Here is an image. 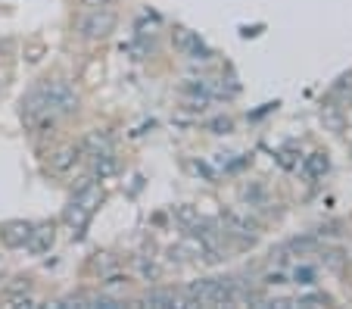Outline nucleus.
<instances>
[{"instance_id": "nucleus-9", "label": "nucleus", "mask_w": 352, "mask_h": 309, "mask_svg": "<svg viewBox=\"0 0 352 309\" xmlns=\"http://www.w3.org/2000/svg\"><path fill=\"white\" fill-rule=\"evenodd\" d=\"M327 169H331V160H327V153H312V156H306V162H302V172H306L312 182L324 178Z\"/></svg>"}, {"instance_id": "nucleus-5", "label": "nucleus", "mask_w": 352, "mask_h": 309, "mask_svg": "<svg viewBox=\"0 0 352 309\" xmlns=\"http://www.w3.org/2000/svg\"><path fill=\"white\" fill-rule=\"evenodd\" d=\"M47 97H44V87L41 85H34L32 91H28L25 97H22V119H28V122H34L41 113H47Z\"/></svg>"}, {"instance_id": "nucleus-2", "label": "nucleus", "mask_w": 352, "mask_h": 309, "mask_svg": "<svg viewBox=\"0 0 352 309\" xmlns=\"http://www.w3.org/2000/svg\"><path fill=\"white\" fill-rule=\"evenodd\" d=\"M116 25H119V16H116L113 10L94 7L91 13L78 22V32H81V38L85 41H107L109 34L116 32Z\"/></svg>"}, {"instance_id": "nucleus-6", "label": "nucleus", "mask_w": 352, "mask_h": 309, "mask_svg": "<svg viewBox=\"0 0 352 309\" xmlns=\"http://www.w3.org/2000/svg\"><path fill=\"white\" fill-rule=\"evenodd\" d=\"M78 160H81V144L78 147L69 144V147H60L56 153H50V169H54V172H69V169H75Z\"/></svg>"}, {"instance_id": "nucleus-19", "label": "nucleus", "mask_w": 352, "mask_h": 309, "mask_svg": "<svg viewBox=\"0 0 352 309\" xmlns=\"http://www.w3.org/2000/svg\"><path fill=\"white\" fill-rule=\"evenodd\" d=\"M81 3H85V7H109V3H113V0H81Z\"/></svg>"}, {"instance_id": "nucleus-14", "label": "nucleus", "mask_w": 352, "mask_h": 309, "mask_svg": "<svg viewBox=\"0 0 352 309\" xmlns=\"http://www.w3.org/2000/svg\"><path fill=\"white\" fill-rule=\"evenodd\" d=\"M315 247V237H293L290 244H287V250H293V253H306V250Z\"/></svg>"}, {"instance_id": "nucleus-11", "label": "nucleus", "mask_w": 352, "mask_h": 309, "mask_svg": "<svg viewBox=\"0 0 352 309\" xmlns=\"http://www.w3.org/2000/svg\"><path fill=\"white\" fill-rule=\"evenodd\" d=\"M144 303L146 306H178V297L172 290H146Z\"/></svg>"}, {"instance_id": "nucleus-4", "label": "nucleus", "mask_w": 352, "mask_h": 309, "mask_svg": "<svg viewBox=\"0 0 352 309\" xmlns=\"http://www.w3.org/2000/svg\"><path fill=\"white\" fill-rule=\"evenodd\" d=\"M54 241H56L54 222H41V225H34V228H32V237H28V250H32V253H47V250L54 247Z\"/></svg>"}, {"instance_id": "nucleus-8", "label": "nucleus", "mask_w": 352, "mask_h": 309, "mask_svg": "<svg viewBox=\"0 0 352 309\" xmlns=\"http://www.w3.org/2000/svg\"><path fill=\"white\" fill-rule=\"evenodd\" d=\"M109 144H113V138L107 135V131H87L85 135V141H81V150H85L87 156H94V153H103V150H109Z\"/></svg>"}, {"instance_id": "nucleus-16", "label": "nucleus", "mask_w": 352, "mask_h": 309, "mask_svg": "<svg viewBox=\"0 0 352 309\" xmlns=\"http://www.w3.org/2000/svg\"><path fill=\"white\" fill-rule=\"evenodd\" d=\"M10 78H13V72H10V66L7 63H0V94L10 87Z\"/></svg>"}, {"instance_id": "nucleus-1", "label": "nucleus", "mask_w": 352, "mask_h": 309, "mask_svg": "<svg viewBox=\"0 0 352 309\" xmlns=\"http://www.w3.org/2000/svg\"><path fill=\"white\" fill-rule=\"evenodd\" d=\"M41 87H44V97H47V107L54 109V113H75L78 109V91H75L69 81L63 78H44L41 81Z\"/></svg>"}, {"instance_id": "nucleus-12", "label": "nucleus", "mask_w": 352, "mask_h": 309, "mask_svg": "<svg viewBox=\"0 0 352 309\" xmlns=\"http://www.w3.org/2000/svg\"><path fill=\"white\" fill-rule=\"evenodd\" d=\"M175 219H178L184 228H190V225H197V219H199V213L190 206V203H184V206H175Z\"/></svg>"}, {"instance_id": "nucleus-13", "label": "nucleus", "mask_w": 352, "mask_h": 309, "mask_svg": "<svg viewBox=\"0 0 352 309\" xmlns=\"http://www.w3.org/2000/svg\"><path fill=\"white\" fill-rule=\"evenodd\" d=\"M228 222H231V228H234V231H240V235H256V222H250L246 215L231 213V215H228Z\"/></svg>"}, {"instance_id": "nucleus-18", "label": "nucleus", "mask_w": 352, "mask_h": 309, "mask_svg": "<svg viewBox=\"0 0 352 309\" xmlns=\"http://www.w3.org/2000/svg\"><path fill=\"white\" fill-rule=\"evenodd\" d=\"M212 128H215V135H225V131H231V119H215Z\"/></svg>"}, {"instance_id": "nucleus-3", "label": "nucleus", "mask_w": 352, "mask_h": 309, "mask_svg": "<svg viewBox=\"0 0 352 309\" xmlns=\"http://www.w3.org/2000/svg\"><path fill=\"white\" fill-rule=\"evenodd\" d=\"M34 222H25V219H10V222L0 225V244L10 250H22L28 247V237H32Z\"/></svg>"}, {"instance_id": "nucleus-7", "label": "nucleus", "mask_w": 352, "mask_h": 309, "mask_svg": "<svg viewBox=\"0 0 352 309\" xmlns=\"http://www.w3.org/2000/svg\"><path fill=\"white\" fill-rule=\"evenodd\" d=\"M91 209H85V206H81V203H69V209H66V215H63V219H66V222H69V228H72L75 231V235H81V231H85L87 228V222H91Z\"/></svg>"}, {"instance_id": "nucleus-15", "label": "nucleus", "mask_w": 352, "mask_h": 309, "mask_svg": "<svg viewBox=\"0 0 352 309\" xmlns=\"http://www.w3.org/2000/svg\"><path fill=\"white\" fill-rule=\"evenodd\" d=\"M296 284H312L315 281V269H309V266H302V269H296Z\"/></svg>"}, {"instance_id": "nucleus-10", "label": "nucleus", "mask_w": 352, "mask_h": 309, "mask_svg": "<svg viewBox=\"0 0 352 309\" xmlns=\"http://www.w3.org/2000/svg\"><path fill=\"white\" fill-rule=\"evenodd\" d=\"M116 172V160L109 150H103V153H94V178H109V175Z\"/></svg>"}, {"instance_id": "nucleus-17", "label": "nucleus", "mask_w": 352, "mask_h": 309, "mask_svg": "<svg viewBox=\"0 0 352 309\" xmlns=\"http://www.w3.org/2000/svg\"><path fill=\"white\" fill-rule=\"evenodd\" d=\"M324 266L333 272H340L343 269V259H340V253H324Z\"/></svg>"}]
</instances>
